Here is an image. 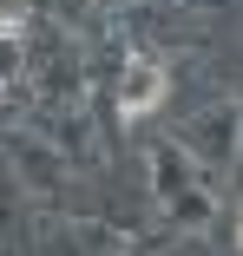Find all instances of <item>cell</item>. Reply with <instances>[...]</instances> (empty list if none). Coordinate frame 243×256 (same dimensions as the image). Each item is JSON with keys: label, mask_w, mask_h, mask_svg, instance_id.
I'll use <instances>...</instances> for the list:
<instances>
[{"label": "cell", "mask_w": 243, "mask_h": 256, "mask_svg": "<svg viewBox=\"0 0 243 256\" xmlns=\"http://www.w3.org/2000/svg\"><path fill=\"white\" fill-rule=\"evenodd\" d=\"M158 98H164V72H158V60H132L125 79H118V118H144Z\"/></svg>", "instance_id": "obj_1"}, {"label": "cell", "mask_w": 243, "mask_h": 256, "mask_svg": "<svg viewBox=\"0 0 243 256\" xmlns=\"http://www.w3.org/2000/svg\"><path fill=\"white\" fill-rule=\"evenodd\" d=\"M236 236H243V230H236Z\"/></svg>", "instance_id": "obj_2"}]
</instances>
